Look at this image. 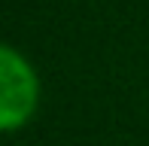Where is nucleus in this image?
<instances>
[{
    "mask_svg": "<svg viewBox=\"0 0 149 146\" xmlns=\"http://www.w3.org/2000/svg\"><path fill=\"white\" fill-rule=\"evenodd\" d=\"M40 101L37 73L12 46L0 49V128L9 134L31 122Z\"/></svg>",
    "mask_w": 149,
    "mask_h": 146,
    "instance_id": "1",
    "label": "nucleus"
}]
</instances>
